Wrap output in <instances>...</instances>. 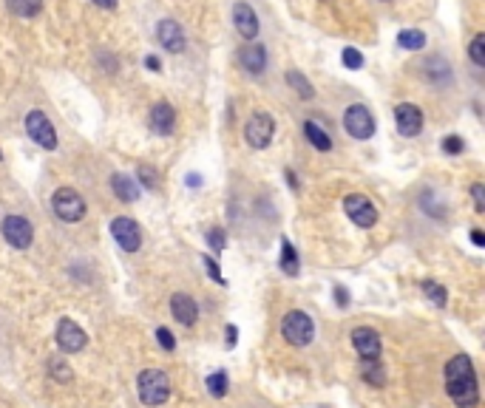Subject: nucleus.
Listing matches in <instances>:
<instances>
[{
	"mask_svg": "<svg viewBox=\"0 0 485 408\" xmlns=\"http://www.w3.org/2000/svg\"><path fill=\"white\" fill-rule=\"evenodd\" d=\"M446 392L457 408H474L480 403L477 375L466 355H457L446 363Z\"/></svg>",
	"mask_w": 485,
	"mask_h": 408,
	"instance_id": "nucleus-1",
	"label": "nucleus"
},
{
	"mask_svg": "<svg viewBox=\"0 0 485 408\" xmlns=\"http://www.w3.org/2000/svg\"><path fill=\"white\" fill-rule=\"evenodd\" d=\"M137 392H139V400L145 406L156 408L162 406V403H168V397H171V380L159 369H145L137 377Z\"/></svg>",
	"mask_w": 485,
	"mask_h": 408,
	"instance_id": "nucleus-2",
	"label": "nucleus"
},
{
	"mask_svg": "<svg viewBox=\"0 0 485 408\" xmlns=\"http://www.w3.org/2000/svg\"><path fill=\"white\" fill-rule=\"evenodd\" d=\"M281 335H284V340L289 346H309L312 338H315V323H312V318L307 312L292 309L281 321Z\"/></svg>",
	"mask_w": 485,
	"mask_h": 408,
	"instance_id": "nucleus-3",
	"label": "nucleus"
},
{
	"mask_svg": "<svg viewBox=\"0 0 485 408\" xmlns=\"http://www.w3.org/2000/svg\"><path fill=\"white\" fill-rule=\"evenodd\" d=\"M26 134L31 136V142H37L43 151H54L57 148V131L51 125V119L43 111H28L26 114Z\"/></svg>",
	"mask_w": 485,
	"mask_h": 408,
	"instance_id": "nucleus-4",
	"label": "nucleus"
},
{
	"mask_svg": "<svg viewBox=\"0 0 485 408\" xmlns=\"http://www.w3.org/2000/svg\"><path fill=\"white\" fill-rule=\"evenodd\" d=\"M343 128H346L349 136L363 142V139H369L375 134V117H372V111L366 105H349L343 111Z\"/></svg>",
	"mask_w": 485,
	"mask_h": 408,
	"instance_id": "nucleus-5",
	"label": "nucleus"
},
{
	"mask_svg": "<svg viewBox=\"0 0 485 408\" xmlns=\"http://www.w3.org/2000/svg\"><path fill=\"white\" fill-rule=\"evenodd\" d=\"M272 134H275V122L267 111H255L244 128V136H247V145L255 148V151H264L270 142H272Z\"/></svg>",
	"mask_w": 485,
	"mask_h": 408,
	"instance_id": "nucleus-6",
	"label": "nucleus"
},
{
	"mask_svg": "<svg viewBox=\"0 0 485 408\" xmlns=\"http://www.w3.org/2000/svg\"><path fill=\"white\" fill-rule=\"evenodd\" d=\"M51 207H54V213H57L63 221H68V224H74V221H80V218L85 215V199H82L77 190H71V188H60V190L51 196Z\"/></svg>",
	"mask_w": 485,
	"mask_h": 408,
	"instance_id": "nucleus-7",
	"label": "nucleus"
},
{
	"mask_svg": "<svg viewBox=\"0 0 485 408\" xmlns=\"http://www.w3.org/2000/svg\"><path fill=\"white\" fill-rule=\"evenodd\" d=\"M343 210L346 215L361 227V230H369L378 224V207L372 204V199H366L363 193H349L343 199Z\"/></svg>",
	"mask_w": 485,
	"mask_h": 408,
	"instance_id": "nucleus-8",
	"label": "nucleus"
},
{
	"mask_svg": "<svg viewBox=\"0 0 485 408\" xmlns=\"http://www.w3.org/2000/svg\"><path fill=\"white\" fill-rule=\"evenodd\" d=\"M111 235H114V241H117L125 252H137V249L142 247V230H139V224H137L134 218H128V215H117V218L111 221Z\"/></svg>",
	"mask_w": 485,
	"mask_h": 408,
	"instance_id": "nucleus-9",
	"label": "nucleus"
},
{
	"mask_svg": "<svg viewBox=\"0 0 485 408\" xmlns=\"http://www.w3.org/2000/svg\"><path fill=\"white\" fill-rule=\"evenodd\" d=\"M0 230H3V238H6L14 249H28V247H31L34 230H31V224H28L23 215H6L3 224H0Z\"/></svg>",
	"mask_w": 485,
	"mask_h": 408,
	"instance_id": "nucleus-10",
	"label": "nucleus"
},
{
	"mask_svg": "<svg viewBox=\"0 0 485 408\" xmlns=\"http://www.w3.org/2000/svg\"><path fill=\"white\" fill-rule=\"evenodd\" d=\"M85 343H88V335L71 321V318H63L60 323H57V346L65 352V355H77V352H82L85 349Z\"/></svg>",
	"mask_w": 485,
	"mask_h": 408,
	"instance_id": "nucleus-11",
	"label": "nucleus"
},
{
	"mask_svg": "<svg viewBox=\"0 0 485 408\" xmlns=\"http://www.w3.org/2000/svg\"><path fill=\"white\" fill-rule=\"evenodd\" d=\"M395 122H398L400 136L415 139V136L423 131V111H420L417 105H412V102H400V105L395 108Z\"/></svg>",
	"mask_w": 485,
	"mask_h": 408,
	"instance_id": "nucleus-12",
	"label": "nucleus"
},
{
	"mask_svg": "<svg viewBox=\"0 0 485 408\" xmlns=\"http://www.w3.org/2000/svg\"><path fill=\"white\" fill-rule=\"evenodd\" d=\"M352 346H355V352L361 355V360H378V358H380V349H383L380 335H378L372 326H358V329L352 332Z\"/></svg>",
	"mask_w": 485,
	"mask_h": 408,
	"instance_id": "nucleus-13",
	"label": "nucleus"
},
{
	"mask_svg": "<svg viewBox=\"0 0 485 408\" xmlns=\"http://www.w3.org/2000/svg\"><path fill=\"white\" fill-rule=\"evenodd\" d=\"M156 40H159V45H162L165 51H171V54L185 51V31H182V26H179L176 20H162L159 28H156Z\"/></svg>",
	"mask_w": 485,
	"mask_h": 408,
	"instance_id": "nucleus-14",
	"label": "nucleus"
},
{
	"mask_svg": "<svg viewBox=\"0 0 485 408\" xmlns=\"http://www.w3.org/2000/svg\"><path fill=\"white\" fill-rule=\"evenodd\" d=\"M239 63H242V68L247 74H264V68H267V48L261 45V43H247L239 48Z\"/></svg>",
	"mask_w": 485,
	"mask_h": 408,
	"instance_id": "nucleus-15",
	"label": "nucleus"
},
{
	"mask_svg": "<svg viewBox=\"0 0 485 408\" xmlns=\"http://www.w3.org/2000/svg\"><path fill=\"white\" fill-rule=\"evenodd\" d=\"M171 312H174V318H176L179 323H185V326H193V323L199 321V306H196V301H193L188 292H176V295L171 298Z\"/></svg>",
	"mask_w": 485,
	"mask_h": 408,
	"instance_id": "nucleus-16",
	"label": "nucleus"
},
{
	"mask_svg": "<svg viewBox=\"0 0 485 408\" xmlns=\"http://www.w3.org/2000/svg\"><path fill=\"white\" fill-rule=\"evenodd\" d=\"M151 128H154L159 136L174 134V128H176V111H174L171 102H156V105L151 108Z\"/></svg>",
	"mask_w": 485,
	"mask_h": 408,
	"instance_id": "nucleus-17",
	"label": "nucleus"
},
{
	"mask_svg": "<svg viewBox=\"0 0 485 408\" xmlns=\"http://www.w3.org/2000/svg\"><path fill=\"white\" fill-rule=\"evenodd\" d=\"M233 23H236V31L242 34L244 40H252L258 34V14L247 6V3H236L233 6Z\"/></svg>",
	"mask_w": 485,
	"mask_h": 408,
	"instance_id": "nucleus-18",
	"label": "nucleus"
},
{
	"mask_svg": "<svg viewBox=\"0 0 485 408\" xmlns=\"http://www.w3.org/2000/svg\"><path fill=\"white\" fill-rule=\"evenodd\" d=\"M111 190H114V196L119 199V202H137L139 199V185L131 179V176H125V173H114L111 176Z\"/></svg>",
	"mask_w": 485,
	"mask_h": 408,
	"instance_id": "nucleus-19",
	"label": "nucleus"
},
{
	"mask_svg": "<svg viewBox=\"0 0 485 408\" xmlns=\"http://www.w3.org/2000/svg\"><path fill=\"white\" fill-rule=\"evenodd\" d=\"M361 377H363L369 386L380 389V386L386 383V372H383L380 358H378V360H363V363H361Z\"/></svg>",
	"mask_w": 485,
	"mask_h": 408,
	"instance_id": "nucleus-20",
	"label": "nucleus"
},
{
	"mask_svg": "<svg viewBox=\"0 0 485 408\" xmlns=\"http://www.w3.org/2000/svg\"><path fill=\"white\" fill-rule=\"evenodd\" d=\"M304 136L312 142V148H318V151H329L332 148V139H329V134L324 131V128H318L312 119H307L304 122Z\"/></svg>",
	"mask_w": 485,
	"mask_h": 408,
	"instance_id": "nucleus-21",
	"label": "nucleus"
},
{
	"mask_svg": "<svg viewBox=\"0 0 485 408\" xmlns=\"http://www.w3.org/2000/svg\"><path fill=\"white\" fill-rule=\"evenodd\" d=\"M398 45L406 48V51H420L426 45V34L417 31V28H406V31L398 34Z\"/></svg>",
	"mask_w": 485,
	"mask_h": 408,
	"instance_id": "nucleus-22",
	"label": "nucleus"
},
{
	"mask_svg": "<svg viewBox=\"0 0 485 408\" xmlns=\"http://www.w3.org/2000/svg\"><path fill=\"white\" fill-rule=\"evenodd\" d=\"M287 82L295 88V94H298V97H304V100H312V97H315L312 82H309L301 71H287Z\"/></svg>",
	"mask_w": 485,
	"mask_h": 408,
	"instance_id": "nucleus-23",
	"label": "nucleus"
},
{
	"mask_svg": "<svg viewBox=\"0 0 485 408\" xmlns=\"http://www.w3.org/2000/svg\"><path fill=\"white\" fill-rule=\"evenodd\" d=\"M281 269L287 275H298V252L292 249L289 241H281Z\"/></svg>",
	"mask_w": 485,
	"mask_h": 408,
	"instance_id": "nucleus-24",
	"label": "nucleus"
},
{
	"mask_svg": "<svg viewBox=\"0 0 485 408\" xmlns=\"http://www.w3.org/2000/svg\"><path fill=\"white\" fill-rule=\"evenodd\" d=\"M6 6L20 17H31L43 9V0H6Z\"/></svg>",
	"mask_w": 485,
	"mask_h": 408,
	"instance_id": "nucleus-25",
	"label": "nucleus"
},
{
	"mask_svg": "<svg viewBox=\"0 0 485 408\" xmlns=\"http://www.w3.org/2000/svg\"><path fill=\"white\" fill-rule=\"evenodd\" d=\"M423 292H426V298L435 304V306H446V289L440 286V284H435V281H423Z\"/></svg>",
	"mask_w": 485,
	"mask_h": 408,
	"instance_id": "nucleus-26",
	"label": "nucleus"
},
{
	"mask_svg": "<svg viewBox=\"0 0 485 408\" xmlns=\"http://www.w3.org/2000/svg\"><path fill=\"white\" fill-rule=\"evenodd\" d=\"M208 392H210L213 397H225V394H228V375H225V372H213V375L208 377Z\"/></svg>",
	"mask_w": 485,
	"mask_h": 408,
	"instance_id": "nucleus-27",
	"label": "nucleus"
},
{
	"mask_svg": "<svg viewBox=\"0 0 485 408\" xmlns=\"http://www.w3.org/2000/svg\"><path fill=\"white\" fill-rule=\"evenodd\" d=\"M137 179H139V185H145L148 190H156V188H159V176H156V171H154L151 165H139V168H137Z\"/></svg>",
	"mask_w": 485,
	"mask_h": 408,
	"instance_id": "nucleus-28",
	"label": "nucleus"
},
{
	"mask_svg": "<svg viewBox=\"0 0 485 408\" xmlns=\"http://www.w3.org/2000/svg\"><path fill=\"white\" fill-rule=\"evenodd\" d=\"M469 57L474 60V65H485V34H477L469 45Z\"/></svg>",
	"mask_w": 485,
	"mask_h": 408,
	"instance_id": "nucleus-29",
	"label": "nucleus"
},
{
	"mask_svg": "<svg viewBox=\"0 0 485 408\" xmlns=\"http://www.w3.org/2000/svg\"><path fill=\"white\" fill-rule=\"evenodd\" d=\"M341 60H343V65L352 68V71L363 68V54H361L358 48H343V51H341Z\"/></svg>",
	"mask_w": 485,
	"mask_h": 408,
	"instance_id": "nucleus-30",
	"label": "nucleus"
},
{
	"mask_svg": "<svg viewBox=\"0 0 485 408\" xmlns=\"http://www.w3.org/2000/svg\"><path fill=\"white\" fill-rule=\"evenodd\" d=\"M208 244H210V249H213V252H222V249H225V230L213 227V230L208 232Z\"/></svg>",
	"mask_w": 485,
	"mask_h": 408,
	"instance_id": "nucleus-31",
	"label": "nucleus"
},
{
	"mask_svg": "<svg viewBox=\"0 0 485 408\" xmlns=\"http://www.w3.org/2000/svg\"><path fill=\"white\" fill-rule=\"evenodd\" d=\"M156 340H159V346H162V349H168V352H174V349H176V340H174V335H171L165 326H162V329H156Z\"/></svg>",
	"mask_w": 485,
	"mask_h": 408,
	"instance_id": "nucleus-32",
	"label": "nucleus"
},
{
	"mask_svg": "<svg viewBox=\"0 0 485 408\" xmlns=\"http://www.w3.org/2000/svg\"><path fill=\"white\" fill-rule=\"evenodd\" d=\"M443 151H446V154H460V151H463V139H460V136H454V134H452V136H446Z\"/></svg>",
	"mask_w": 485,
	"mask_h": 408,
	"instance_id": "nucleus-33",
	"label": "nucleus"
},
{
	"mask_svg": "<svg viewBox=\"0 0 485 408\" xmlns=\"http://www.w3.org/2000/svg\"><path fill=\"white\" fill-rule=\"evenodd\" d=\"M205 267H208V275L210 278H216L219 284H225V275H222V269H219V264L210 258V255H205Z\"/></svg>",
	"mask_w": 485,
	"mask_h": 408,
	"instance_id": "nucleus-34",
	"label": "nucleus"
},
{
	"mask_svg": "<svg viewBox=\"0 0 485 408\" xmlns=\"http://www.w3.org/2000/svg\"><path fill=\"white\" fill-rule=\"evenodd\" d=\"M471 196H474V207H477V213H483L485 210V190H483V185H480V182L471 188Z\"/></svg>",
	"mask_w": 485,
	"mask_h": 408,
	"instance_id": "nucleus-35",
	"label": "nucleus"
},
{
	"mask_svg": "<svg viewBox=\"0 0 485 408\" xmlns=\"http://www.w3.org/2000/svg\"><path fill=\"white\" fill-rule=\"evenodd\" d=\"M51 375H57L60 380H68V377H71V372H68V369H63V366H60V360H51Z\"/></svg>",
	"mask_w": 485,
	"mask_h": 408,
	"instance_id": "nucleus-36",
	"label": "nucleus"
},
{
	"mask_svg": "<svg viewBox=\"0 0 485 408\" xmlns=\"http://www.w3.org/2000/svg\"><path fill=\"white\" fill-rule=\"evenodd\" d=\"M335 301H338V306H346V304H349V298H346V289H343V286H335Z\"/></svg>",
	"mask_w": 485,
	"mask_h": 408,
	"instance_id": "nucleus-37",
	"label": "nucleus"
},
{
	"mask_svg": "<svg viewBox=\"0 0 485 408\" xmlns=\"http://www.w3.org/2000/svg\"><path fill=\"white\" fill-rule=\"evenodd\" d=\"M145 65H148L151 71H159V57H154V54H151V57H145Z\"/></svg>",
	"mask_w": 485,
	"mask_h": 408,
	"instance_id": "nucleus-38",
	"label": "nucleus"
},
{
	"mask_svg": "<svg viewBox=\"0 0 485 408\" xmlns=\"http://www.w3.org/2000/svg\"><path fill=\"white\" fill-rule=\"evenodd\" d=\"M236 338H239L236 326H228V346H236Z\"/></svg>",
	"mask_w": 485,
	"mask_h": 408,
	"instance_id": "nucleus-39",
	"label": "nucleus"
},
{
	"mask_svg": "<svg viewBox=\"0 0 485 408\" xmlns=\"http://www.w3.org/2000/svg\"><path fill=\"white\" fill-rule=\"evenodd\" d=\"M471 241H474L477 247H483V244H485V235L480 232V230H474V232H471Z\"/></svg>",
	"mask_w": 485,
	"mask_h": 408,
	"instance_id": "nucleus-40",
	"label": "nucleus"
},
{
	"mask_svg": "<svg viewBox=\"0 0 485 408\" xmlns=\"http://www.w3.org/2000/svg\"><path fill=\"white\" fill-rule=\"evenodd\" d=\"M97 6H102V9H114L117 6V0H94Z\"/></svg>",
	"mask_w": 485,
	"mask_h": 408,
	"instance_id": "nucleus-41",
	"label": "nucleus"
},
{
	"mask_svg": "<svg viewBox=\"0 0 485 408\" xmlns=\"http://www.w3.org/2000/svg\"><path fill=\"white\" fill-rule=\"evenodd\" d=\"M188 185H193V188H199L202 182H199V176H188Z\"/></svg>",
	"mask_w": 485,
	"mask_h": 408,
	"instance_id": "nucleus-42",
	"label": "nucleus"
},
{
	"mask_svg": "<svg viewBox=\"0 0 485 408\" xmlns=\"http://www.w3.org/2000/svg\"><path fill=\"white\" fill-rule=\"evenodd\" d=\"M0 159H3V154H0Z\"/></svg>",
	"mask_w": 485,
	"mask_h": 408,
	"instance_id": "nucleus-43",
	"label": "nucleus"
},
{
	"mask_svg": "<svg viewBox=\"0 0 485 408\" xmlns=\"http://www.w3.org/2000/svg\"><path fill=\"white\" fill-rule=\"evenodd\" d=\"M383 3H389V0H383Z\"/></svg>",
	"mask_w": 485,
	"mask_h": 408,
	"instance_id": "nucleus-44",
	"label": "nucleus"
}]
</instances>
